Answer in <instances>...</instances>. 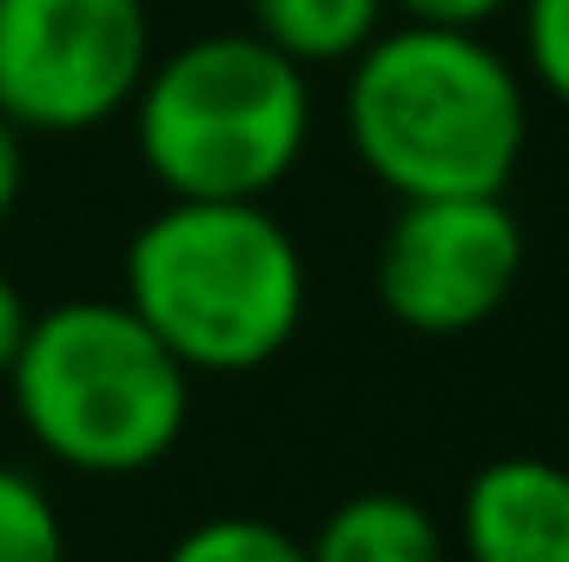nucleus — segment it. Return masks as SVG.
Returning <instances> with one entry per match:
<instances>
[{"mask_svg": "<svg viewBox=\"0 0 569 562\" xmlns=\"http://www.w3.org/2000/svg\"><path fill=\"white\" fill-rule=\"evenodd\" d=\"M523 279V225L503 192L398 199L378 239V304L418 338H463L490 324Z\"/></svg>", "mask_w": 569, "mask_h": 562, "instance_id": "obj_6", "label": "nucleus"}, {"mask_svg": "<svg viewBox=\"0 0 569 562\" xmlns=\"http://www.w3.org/2000/svg\"><path fill=\"white\" fill-rule=\"evenodd\" d=\"M20 185H27V133L0 120V225H7L13 205H20Z\"/></svg>", "mask_w": 569, "mask_h": 562, "instance_id": "obj_14", "label": "nucleus"}, {"mask_svg": "<svg viewBox=\"0 0 569 562\" xmlns=\"http://www.w3.org/2000/svg\"><path fill=\"white\" fill-rule=\"evenodd\" d=\"M133 140L166 199H266L311 140V80L259 33H199L152 53Z\"/></svg>", "mask_w": 569, "mask_h": 562, "instance_id": "obj_4", "label": "nucleus"}, {"mask_svg": "<svg viewBox=\"0 0 569 562\" xmlns=\"http://www.w3.org/2000/svg\"><path fill=\"white\" fill-rule=\"evenodd\" d=\"M345 80L358 165L398 199H477L517 179L530 107L517 67L463 27H378Z\"/></svg>", "mask_w": 569, "mask_h": 562, "instance_id": "obj_1", "label": "nucleus"}, {"mask_svg": "<svg viewBox=\"0 0 569 562\" xmlns=\"http://www.w3.org/2000/svg\"><path fill=\"white\" fill-rule=\"evenodd\" d=\"M146 67V0H0V120L20 133H93L120 120Z\"/></svg>", "mask_w": 569, "mask_h": 562, "instance_id": "obj_5", "label": "nucleus"}, {"mask_svg": "<svg viewBox=\"0 0 569 562\" xmlns=\"http://www.w3.org/2000/svg\"><path fill=\"white\" fill-rule=\"evenodd\" d=\"M311 562H443V530L405 490H358L305 543Z\"/></svg>", "mask_w": 569, "mask_h": 562, "instance_id": "obj_8", "label": "nucleus"}, {"mask_svg": "<svg viewBox=\"0 0 569 562\" xmlns=\"http://www.w3.org/2000/svg\"><path fill=\"white\" fill-rule=\"evenodd\" d=\"M385 7H398L405 20H418V27H463V33H483L503 7H517V0H385Z\"/></svg>", "mask_w": 569, "mask_h": 562, "instance_id": "obj_13", "label": "nucleus"}, {"mask_svg": "<svg viewBox=\"0 0 569 562\" xmlns=\"http://www.w3.org/2000/svg\"><path fill=\"white\" fill-rule=\"evenodd\" d=\"M166 562H311L298 536H284L266 516H206L192 523Z\"/></svg>", "mask_w": 569, "mask_h": 562, "instance_id": "obj_11", "label": "nucleus"}, {"mask_svg": "<svg viewBox=\"0 0 569 562\" xmlns=\"http://www.w3.org/2000/svg\"><path fill=\"white\" fill-rule=\"evenodd\" d=\"M0 562H67V530L53 496L0 463Z\"/></svg>", "mask_w": 569, "mask_h": 562, "instance_id": "obj_10", "label": "nucleus"}, {"mask_svg": "<svg viewBox=\"0 0 569 562\" xmlns=\"http://www.w3.org/2000/svg\"><path fill=\"white\" fill-rule=\"evenodd\" d=\"M523 7V60L537 87L569 107V0H517Z\"/></svg>", "mask_w": 569, "mask_h": 562, "instance_id": "obj_12", "label": "nucleus"}, {"mask_svg": "<svg viewBox=\"0 0 569 562\" xmlns=\"http://www.w3.org/2000/svg\"><path fill=\"white\" fill-rule=\"evenodd\" d=\"M252 33L284 60L338 67L385 27V0H252Z\"/></svg>", "mask_w": 569, "mask_h": 562, "instance_id": "obj_9", "label": "nucleus"}, {"mask_svg": "<svg viewBox=\"0 0 569 562\" xmlns=\"http://www.w3.org/2000/svg\"><path fill=\"white\" fill-rule=\"evenodd\" d=\"M470 562H569V470L550 456H490L457 503Z\"/></svg>", "mask_w": 569, "mask_h": 562, "instance_id": "obj_7", "label": "nucleus"}, {"mask_svg": "<svg viewBox=\"0 0 569 562\" xmlns=\"http://www.w3.org/2000/svg\"><path fill=\"white\" fill-rule=\"evenodd\" d=\"M120 298L186 371L239 378L291 344L305 252L266 199H166L127 245Z\"/></svg>", "mask_w": 569, "mask_h": 562, "instance_id": "obj_2", "label": "nucleus"}, {"mask_svg": "<svg viewBox=\"0 0 569 562\" xmlns=\"http://www.w3.org/2000/svg\"><path fill=\"white\" fill-rule=\"evenodd\" d=\"M27 436L80 476H140L192 411V371L146 331L127 298H73L27 318L7 364Z\"/></svg>", "mask_w": 569, "mask_h": 562, "instance_id": "obj_3", "label": "nucleus"}, {"mask_svg": "<svg viewBox=\"0 0 569 562\" xmlns=\"http://www.w3.org/2000/svg\"><path fill=\"white\" fill-rule=\"evenodd\" d=\"M27 298H20V284L0 272V378H7V364H13V351H20V338H27Z\"/></svg>", "mask_w": 569, "mask_h": 562, "instance_id": "obj_15", "label": "nucleus"}]
</instances>
